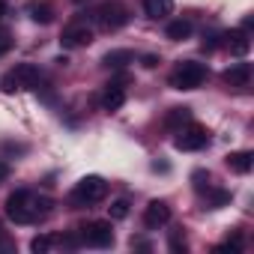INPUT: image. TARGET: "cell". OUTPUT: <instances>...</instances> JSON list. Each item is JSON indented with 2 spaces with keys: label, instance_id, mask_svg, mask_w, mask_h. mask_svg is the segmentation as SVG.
Masks as SVG:
<instances>
[{
  "label": "cell",
  "instance_id": "6da1fadb",
  "mask_svg": "<svg viewBox=\"0 0 254 254\" xmlns=\"http://www.w3.org/2000/svg\"><path fill=\"white\" fill-rule=\"evenodd\" d=\"M51 206H54L51 197H36L27 189H18L6 197V215L15 224H36V221L51 215Z\"/></svg>",
  "mask_w": 254,
  "mask_h": 254
},
{
  "label": "cell",
  "instance_id": "5bb4252c",
  "mask_svg": "<svg viewBox=\"0 0 254 254\" xmlns=\"http://www.w3.org/2000/svg\"><path fill=\"white\" fill-rule=\"evenodd\" d=\"M102 63H105L108 69H123V66L135 63V54H132L129 48H117V51H108V54L102 57Z\"/></svg>",
  "mask_w": 254,
  "mask_h": 254
},
{
  "label": "cell",
  "instance_id": "cb8c5ba5",
  "mask_svg": "<svg viewBox=\"0 0 254 254\" xmlns=\"http://www.w3.org/2000/svg\"><path fill=\"white\" fill-rule=\"evenodd\" d=\"M9 48H12V36L0 30V57H3V54H9Z\"/></svg>",
  "mask_w": 254,
  "mask_h": 254
},
{
  "label": "cell",
  "instance_id": "83f0119b",
  "mask_svg": "<svg viewBox=\"0 0 254 254\" xmlns=\"http://www.w3.org/2000/svg\"><path fill=\"white\" fill-rule=\"evenodd\" d=\"M0 236H3V224H0Z\"/></svg>",
  "mask_w": 254,
  "mask_h": 254
},
{
  "label": "cell",
  "instance_id": "7a4b0ae2",
  "mask_svg": "<svg viewBox=\"0 0 254 254\" xmlns=\"http://www.w3.org/2000/svg\"><path fill=\"white\" fill-rule=\"evenodd\" d=\"M105 197H108V183L102 177H84L69 194L75 206H93V203H102Z\"/></svg>",
  "mask_w": 254,
  "mask_h": 254
},
{
  "label": "cell",
  "instance_id": "7402d4cb",
  "mask_svg": "<svg viewBox=\"0 0 254 254\" xmlns=\"http://www.w3.org/2000/svg\"><path fill=\"white\" fill-rule=\"evenodd\" d=\"M218 251H242V236H239V233L227 236V242H224V245H218Z\"/></svg>",
  "mask_w": 254,
  "mask_h": 254
},
{
  "label": "cell",
  "instance_id": "4316f807",
  "mask_svg": "<svg viewBox=\"0 0 254 254\" xmlns=\"http://www.w3.org/2000/svg\"><path fill=\"white\" fill-rule=\"evenodd\" d=\"M6 15V3H3V0H0V18H3Z\"/></svg>",
  "mask_w": 254,
  "mask_h": 254
},
{
  "label": "cell",
  "instance_id": "4fadbf2b",
  "mask_svg": "<svg viewBox=\"0 0 254 254\" xmlns=\"http://www.w3.org/2000/svg\"><path fill=\"white\" fill-rule=\"evenodd\" d=\"M27 12H30V18L36 24H51L54 21V6L48 3V0H33V3L27 6Z\"/></svg>",
  "mask_w": 254,
  "mask_h": 254
},
{
  "label": "cell",
  "instance_id": "3957f363",
  "mask_svg": "<svg viewBox=\"0 0 254 254\" xmlns=\"http://www.w3.org/2000/svg\"><path fill=\"white\" fill-rule=\"evenodd\" d=\"M93 18H96V24H99L102 30L114 33V30H120V27L129 24V9H126L120 0H105L102 6L93 9Z\"/></svg>",
  "mask_w": 254,
  "mask_h": 254
},
{
  "label": "cell",
  "instance_id": "ac0fdd59",
  "mask_svg": "<svg viewBox=\"0 0 254 254\" xmlns=\"http://www.w3.org/2000/svg\"><path fill=\"white\" fill-rule=\"evenodd\" d=\"M189 36H191V21L177 18V21H171V24H168V39L183 42V39H189Z\"/></svg>",
  "mask_w": 254,
  "mask_h": 254
},
{
  "label": "cell",
  "instance_id": "9a60e30c",
  "mask_svg": "<svg viewBox=\"0 0 254 254\" xmlns=\"http://www.w3.org/2000/svg\"><path fill=\"white\" fill-rule=\"evenodd\" d=\"M224 39H227L230 54H236V57H245V54H248V48H251V42H248V33H245V30H230Z\"/></svg>",
  "mask_w": 254,
  "mask_h": 254
},
{
  "label": "cell",
  "instance_id": "484cf974",
  "mask_svg": "<svg viewBox=\"0 0 254 254\" xmlns=\"http://www.w3.org/2000/svg\"><path fill=\"white\" fill-rule=\"evenodd\" d=\"M9 174H12L9 162H0V183H6V180H9Z\"/></svg>",
  "mask_w": 254,
  "mask_h": 254
},
{
  "label": "cell",
  "instance_id": "ffe728a7",
  "mask_svg": "<svg viewBox=\"0 0 254 254\" xmlns=\"http://www.w3.org/2000/svg\"><path fill=\"white\" fill-rule=\"evenodd\" d=\"M108 209H111V221H123L126 215H129V200H126V197H120V200H114Z\"/></svg>",
  "mask_w": 254,
  "mask_h": 254
},
{
  "label": "cell",
  "instance_id": "277c9868",
  "mask_svg": "<svg viewBox=\"0 0 254 254\" xmlns=\"http://www.w3.org/2000/svg\"><path fill=\"white\" fill-rule=\"evenodd\" d=\"M203 81H206V66L194 63V60H186L171 72V87L174 90H197Z\"/></svg>",
  "mask_w": 254,
  "mask_h": 254
},
{
  "label": "cell",
  "instance_id": "8fae6325",
  "mask_svg": "<svg viewBox=\"0 0 254 254\" xmlns=\"http://www.w3.org/2000/svg\"><path fill=\"white\" fill-rule=\"evenodd\" d=\"M126 105V87L120 84H108L102 93V111H120Z\"/></svg>",
  "mask_w": 254,
  "mask_h": 254
},
{
  "label": "cell",
  "instance_id": "5b68a950",
  "mask_svg": "<svg viewBox=\"0 0 254 254\" xmlns=\"http://www.w3.org/2000/svg\"><path fill=\"white\" fill-rule=\"evenodd\" d=\"M39 81H42V75H39V69H36L33 63H18L15 69H9V72L3 75V90H6V93L27 90V87H36Z\"/></svg>",
  "mask_w": 254,
  "mask_h": 254
},
{
  "label": "cell",
  "instance_id": "44dd1931",
  "mask_svg": "<svg viewBox=\"0 0 254 254\" xmlns=\"http://www.w3.org/2000/svg\"><path fill=\"white\" fill-rule=\"evenodd\" d=\"M51 245H54V236H48V233H39V236H33V242H30V251H36V254H45Z\"/></svg>",
  "mask_w": 254,
  "mask_h": 254
},
{
  "label": "cell",
  "instance_id": "8992f818",
  "mask_svg": "<svg viewBox=\"0 0 254 254\" xmlns=\"http://www.w3.org/2000/svg\"><path fill=\"white\" fill-rule=\"evenodd\" d=\"M206 144H209V132H206V126H197V123H186L177 135V141H174V147L183 150V153L203 150Z\"/></svg>",
  "mask_w": 254,
  "mask_h": 254
},
{
  "label": "cell",
  "instance_id": "603a6c76",
  "mask_svg": "<svg viewBox=\"0 0 254 254\" xmlns=\"http://www.w3.org/2000/svg\"><path fill=\"white\" fill-rule=\"evenodd\" d=\"M171 248L174 251H186V236L180 230H171Z\"/></svg>",
  "mask_w": 254,
  "mask_h": 254
},
{
  "label": "cell",
  "instance_id": "52a82bcc",
  "mask_svg": "<svg viewBox=\"0 0 254 254\" xmlns=\"http://www.w3.org/2000/svg\"><path fill=\"white\" fill-rule=\"evenodd\" d=\"M81 239L93 248H111L114 245V230L111 221H90L81 227Z\"/></svg>",
  "mask_w": 254,
  "mask_h": 254
},
{
  "label": "cell",
  "instance_id": "e0dca14e",
  "mask_svg": "<svg viewBox=\"0 0 254 254\" xmlns=\"http://www.w3.org/2000/svg\"><path fill=\"white\" fill-rule=\"evenodd\" d=\"M186 123H191V111H189V108H171L168 117H165V126H168V129H183Z\"/></svg>",
  "mask_w": 254,
  "mask_h": 254
},
{
  "label": "cell",
  "instance_id": "ba28073f",
  "mask_svg": "<svg viewBox=\"0 0 254 254\" xmlns=\"http://www.w3.org/2000/svg\"><path fill=\"white\" fill-rule=\"evenodd\" d=\"M171 221V206L165 200H150L147 209H144V227L147 230H159Z\"/></svg>",
  "mask_w": 254,
  "mask_h": 254
},
{
  "label": "cell",
  "instance_id": "d6986e66",
  "mask_svg": "<svg viewBox=\"0 0 254 254\" xmlns=\"http://www.w3.org/2000/svg\"><path fill=\"white\" fill-rule=\"evenodd\" d=\"M203 191H206V206H209V209H218V206H227V203H230V191H224V189L206 186Z\"/></svg>",
  "mask_w": 254,
  "mask_h": 254
},
{
  "label": "cell",
  "instance_id": "d4e9b609",
  "mask_svg": "<svg viewBox=\"0 0 254 254\" xmlns=\"http://www.w3.org/2000/svg\"><path fill=\"white\" fill-rule=\"evenodd\" d=\"M159 63H162V60H159L156 54H144V57H141V66H144V69H156Z\"/></svg>",
  "mask_w": 254,
  "mask_h": 254
},
{
  "label": "cell",
  "instance_id": "7c38bea8",
  "mask_svg": "<svg viewBox=\"0 0 254 254\" xmlns=\"http://www.w3.org/2000/svg\"><path fill=\"white\" fill-rule=\"evenodd\" d=\"M224 162H227V168H230L233 174H248V171H251V165H254V153L239 150V153H230Z\"/></svg>",
  "mask_w": 254,
  "mask_h": 254
},
{
  "label": "cell",
  "instance_id": "30bf717a",
  "mask_svg": "<svg viewBox=\"0 0 254 254\" xmlns=\"http://www.w3.org/2000/svg\"><path fill=\"white\" fill-rule=\"evenodd\" d=\"M221 81L233 90H245L251 84V63H233L230 69L221 72Z\"/></svg>",
  "mask_w": 254,
  "mask_h": 254
},
{
  "label": "cell",
  "instance_id": "2e32d148",
  "mask_svg": "<svg viewBox=\"0 0 254 254\" xmlns=\"http://www.w3.org/2000/svg\"><path fill=\"white\" fill-rule=\"evenodd\" d=\"M144 12L150 18H168L174 12V0H144Z\"/></svg>",
  "mask_w": 254,
  "mask_h": 254
},
{
  "label": "cell",
  "instance_id": "9c48e42d",
  "mask_svg": "<svg viewBox=\"0 0 254 254\" xmlns=\"http://www.w3.org/2000/svg\"><path fill=\"white\" fill-rule=\"evenodd\" d=\"M93 42V30L87 27V24H72V27H66L63 30V36H60V45L63 48H87Z\"/></svg>",
  "mask_w": 254,
  "mask_h": 254
}]
</instances>
